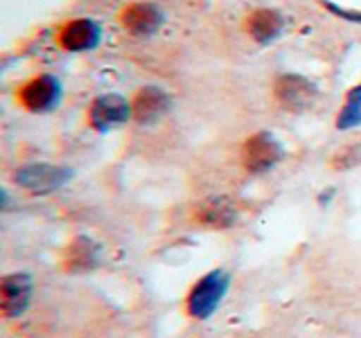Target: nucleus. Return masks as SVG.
<instances>
[{"label": "nucleus", "mask_w": 361, "mask_h": 338, "mask_svg": "<svg viewBox=\"0 0 361 338\" xmlns=\"http://www.w3.org/2000/svg\"><path fill=\"white\" fill-rule=\"evenodd\" d=\"M228 287H231L228 273H224V270H210V273L203 275L195 284V289L190 291L188 313L192 315V318H199V320L210 318L221 304Z\"/></svg>", "instance_id": "nucleus-1"}, {"label": "nucleus", "mask_w": 361, "mask_h": 338, "mask_svg": "<svg viewBox=\"0 0 361 338\" xmlns=\"http://www.w3.org/2000/svg\"><path fill=\"white\" fill-rule=\"evenodd\" d=\"M71 178H73V169L48 165V163L25 165L14 174L16 183L23 189L32 192V194H50V192L61 189Z\"/></svg>", "instance_id": "nucleus-2"}, {"label": "nucleus", "mask_w": 361, "mask_h": 338, "mask_svg": "<svg viewBox=\"0 0 361 338\" xmlns=\"http://www.w3.org/2000/svg\"><path fill=\"white\" fill-rule=\"evenodd\" d=\"M133 118V106L118 93L99 95L88 108V122L97 133H109Z\"/></svg>", "instance_id": "nucleus-3"}, {"label": "nucleus", "mask_w": 361, "mask_h": 338, "mask_svg": "<svg viewBox=\"0 0 361 338\" xmlns=\"http://www.w3.org/2000/svg\"><path fill=\"white\" fill-rule=\"evenodd\" d=\"M63 95L61 82L54 75H39L18 90V101L30 113H50L59 106Z\"/></svg>", "instance_id": "nucleus-4"}, {"label": "nucleus", "mask_w": 361, "mask_h": 338, "mask_svg": "<svg viewBox=\"0 0 361 338\" xmlns=\"http://www.w3.org/2000/svg\"><path fill=\"white\" fill-rule=\"evenodd\" d=\"M280 158H282V144L269 131H259L251 135L242 149V163L251 174L269 172L271 167L278 165Z\"/></svg>", "instance_id": "nucleus-5"}, {"label": "nucleus", "mask_w": 361, "mask_h": 338, "mask_svg": "<svg viewBox=\"0 0 361 338\" xmlns=\"http://www.w3.org/2000/svg\"><path fill=\"white\" fill-rule=\"evenodd\" d=\"M274 95L287 111L302 113L316 101L319 90H316L312 79L302 75H280L274 84Z\"/></svg>", "instance_id": "nucleus-6"}, {"label": "nucleus", "mask_w": 361, "mask_h": 338, "mask_svg": "<svg viewBox=\"0 0 361 338\" xmlns=\"http://www.w3.org/2000/svg\"><path fill=\"white\" fill-rule=\"evenodd\" d=\"M59 45L68 52H88L95 50L102 41V27L99 23L90 18H75L68 20L59 30Z\"/></svg>", "instance_id": "nucleus-7"}, {"label": "nucleus", "mask_w": 361, "mask_h": 338, "mask_svg": "<svg viewBox=\"0 0 361 338\" xmlns=\"http://www.w3.org/2000/svg\"><path fill=\"white\" fill-rule=\"evenodd\" d=\"M32 300V277L27 273H11L0 284V309L5 318H16Z\"/></svg>", "instance_id": "nucleus-8"}, {"label": "nucleus", "mask_w": 361, "mask_h": 338, "mask_svg": "<svg viewBox=\"0 0 361 338\" xmlns=\"http://www.w3.org/2000/svg\"><path fill=\"white\" fill-rule=\"evenodd\" d=\"M133 120L138 124H154L172 108V99L158 86H145L135 93L133 101Z\"/></svg>", "instance_id": "nucleus-9"}, {"label": "nucleus", "mask_w": 361, "mask_h": 338, "mask_svg": "<svg viewBox=\"0 0 361 338\" xmlns=\"http://www.w3.org/2000/svg\"><path fill=\"white\" fill-rule=\"evenodd\" d=\"M163 11L154 3H131L122 9L120 23L124 30H129L131 34H138V37H149L158 27L163 25Z\"/></svg>", "instance_id": "nucleus-10"}, {"label": "nucleus", "mask_w": 361, "mask_h": 338, "mask_svg": "<svg viewBox=\"0 0 361 338\" xmlns=\"http://www.w3.org/2000/svg\"><path fill=\"white\" fill-rule=\"evenodd\" d=\"M99 264V246L90 237H75L63 253V266L71 273H88Z\"/></svg>", "instance_id": "nucleus-11"}, {"label": "nucleus", "mask_w": 361, "mask_h": 338, "mask_svg": "<svg viewBox=\"0 0 361 338\" xmlns=\"http://www.w3.org/2000/svg\"><path fill=\"white\" fill-rule=\"evenodd\" d=\"M237 219V208L231 199L226 196H214L203 201L197 208V221L206 228H214V230H224L231 228Z\"/></svg>", "instance_id": "nucleus-12"}, {"label": "nucleus", "mask_w": 361, "mask_h": 338, "mask_svg": "<svg viewBox=\"0 0 361 338\" xmlns=\"http://www.w3.org/2000/svg\"><path fill=\"white\" fill-rule=\"evenodd\" d=\"M282 27H285V20H282V16L276 9H257L246 20L248 34H251L255 43L259 45H269L271 41H276L280 37Z\"/></svg>", "instance_id": "nucleus-13"}, {"label": "nucleus", "mask_w": 361, "mask_h": 338, "mask_svg": "<svg viewBox=\"0 0 361 338\" xmlns=\"http://www.w3.org/2000/svg\"><path fill=\"white\" fill-rule=\"evenodd\" d=\"M359 124H361V84H357L353 90H348L345 104L338 111V118H336V129L348 131V129L359 127Z\"/></svg>", "instance_id": "nucleus-14"}, {"label": "nucleus", "mask_w": 361, "mask_h": 338, "mask_svg": "<svg viewBox=\"0 0 361 338\" xmlns=\"http://www.w3.org/2000/svg\"><path fill=\"white\" fill-rule=\"evenodd\" d=\"M327 9L332 11V14H336V16H341V18H345V20H353V23H361V11H350V9H338L336 5H332V3H323Z\"/></svg>", "instance_id": "nucleus-15"}]
</instances>
